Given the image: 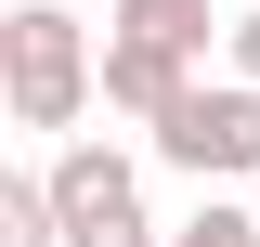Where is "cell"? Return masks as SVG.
<instances>
[{
  "mask_svg": "<svg viewBox=\"0 0 260 247\" xmlns=\"http://www.w3.org/2000/svg\"><path fill=\"white\" fill-rule=\"evenodd\" d=\"M221 65H234V78H260V13H234V39H221Z\"/></svg>",
  "mask_w": 260,
  "mask_h": 247,
  "instance_id": "obj_8",
  "label": "cell"
},
{
  "mask_svg": "<svg viewBox=\"0 0 260 247\" xmlns=\"http://www.w3.org/2000/svg\"><path fill=\"white\" fill-rule=\"evenodd\" d=\"M91 91H104L91 13H65V0H13V13H0V117L39 130V143H65V130L91 117Z\"/></svg>",
  "mask_w": 260,
  "mask_h": 247,
  "instance_id": "obj_1",
  "label": "cell"
},
{
  "mask_svg": "<svg viewBox=\"0 0 260 247\" xmlns=\"http://www.w3.org/2000/svg\"><path fill=\"white\" fill-rule=\"evenodd\" d=\"M104 26H130V39H169L182 65H208V39H234V13H221V0H104Z\"/></svg>",
  "mask_w": 260,
  "mask_h": 247,
  "instance_id": "obj_5",
  "label": "cell"
},
{
  "mask_svg": "<svg viewBox=\"0 0 260 247\" xmlns=\"http://www.w3.org/2000/svg\"><path fill=\"white\" fill-rule=\"evenodd\" d=\"M52 208H65V247H169L156 208H143V156L104 143V130L52 143Z\"/></svg>",
  "mask_w": 260,
  "mask_h": 247,
  "instance_id": "obj_2",
  "label": "cell"
},
{
  "mask_svg": "<svg viewBox=\"0 0 260 247\" xmlns=\"http://www.w3.org/2000/svg\"><path fill=\"white\" fill-rule=\"evenodd\" d=\"M195 78H208V65H182L169 39H130V26H104V104H117V117H169Z\"/></svg>",
  "mask_w": 260,
  "mask_h": 247,
  "instance_id": "obj_4",
  "label": "cell"
},
{
  "mask_svg": "<svg viewBox=\"0 0 260 247\" xmlns=\"http://www.w3.org/2000/svg\"><path fill=\"white\" fill-rule=\"evenodd\" d=\"M0 247H65V208H52V169H0Z\"/></svg>",
  "mask_w": 260,
  "mask_h": 247,
  "instance_id": "obj_6",
  "label": "cell"
},
{
  "mask_svg": "<svg viewBox=\"0 0 260 247\" xmlns=\"http://www.w3.org/2000/svg\"><path fill=\"white\" fill-rule=\"evenodd\" d=\"M143 143L169 156V169H195V182H260V78H195L169 117H143Z\"/></svg>",
  "mask_w": 260,
  "mask_h": 247,
  "instance_id": "obj_3",
  "label": "cell"
},
{
  "mask_svg": "<svg viewBox=\"0 0 260 247\" xmlns=\"http://www.w3.org/2000/svg\"><path fill=\"white\" fill-rule=\"evenodd\" d=\"M169 247H260V195H195V221H169Z\"/></svg>",
  "mask_w": 260,
  "mask_h": 247,
  "instance_id": "obj_7",
  "label": "cell"
}]
</instances>
